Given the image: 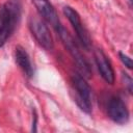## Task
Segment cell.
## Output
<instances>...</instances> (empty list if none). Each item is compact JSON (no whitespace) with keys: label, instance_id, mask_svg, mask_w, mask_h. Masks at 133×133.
<instances>
[{"label":"cell","instance_id":"obj_4","mask_svg":"<svg viewBox=\"0 0 133 133\" xmlns=\"http://www.w3.org/2000/svg\"><path fill=\"white\" fill-rule=\"evenodd\" d=\"M29 28H30L32 35L36 39V42L44 49H46L48 51L53 49L52 35H51L48 27L42 20H39L38 18H35V17H31L29 20Z\"/></svg>","mask_w":133,"mask_h":133},{"label":"cell","instance_id":"obj_1","mask_svg":"<svg viewBox=\"0 0 133 133\" xmlns=\"http://www.w3.org/2000/svg\"><path fill=\"white\" fill-rule=\"evenodd\" d=\"M21 16L19 0H8L0 5V48L14 33Z\"/></svg>","mask_w":133,"mask_h":133},{"label":"cell","instance_id":"obj_10","mask_svg":"<svg viewBox=\"0 0 133 133\" xmlns=\"http://www.w3.org/2000/svg\"><path fill=\"white\" fill-rule=\"evenodd\" d=\"M118 56H119L122 62L125 64V66H127L128 69H132V60H131V58L129 56H127L126 54H124L122 52L118 53Z\"/></svg>","mask_w":133,"mask_h":133},{"label":"cell","instance_id":"obj_8","mask_svg":"<svg viewBox=\"0 0 133 133\" xmlns=\"http://www.w3.org/2000/svg\"><path fill=\"white\" fill-rule=\"evenodd\" d=\"M95 60L98 66V70L100 72V75L102 78L109 84H113L114 82V72L111 66V63L106 56V54L101 50L97 49L95 51Z\"/></svg>","mask_w":133,"mask_h":133},{"label":"cell","instance_id":"obj_12","mask_svg":"<svg viewBox=\"0 0 133 133\" xmlns=\"http://www.w3.org/2000/svg\"><path fill=\"white\" fill-rule=\"evenodd\" d=\"M129 2H130V5H132V0H129Z\"/></svg>","mask_w":133,"mask_h":133},{"label":"cell","instance_id":"obj_7","mask_svg":"<svg viewBox=\"0 0 133 133\" xmlns=\"http://www.w3.org/2000/svg\"><path fill=\"white\" fill-rule=\"evenodd\" d=\"M32 2L39 16L47 23H49L55 30H57L61 26L57 12L49 0H32Z\"/></svg>","mask_w":133,"mask_h":133},{"label":"cell","instance_id":"obj_9","mask_svg":"<svg viewBox=\"0 0 133 133\" xmlns=\"http://www.w3.org/2000/svg\"><path fill=\"white\" fill-rule=\"evenodd\" d=\"M15 58H16V62L18 63V65L22 69V71L30 78L33 76V68L30 61V58L28 56V53L26 52V50L24 48H22L21 46L16 47V51H15Z\"/></svg>","mask_w":133,"mask_h":133},{"label":"cell","instance_id":"obj_5","mask_svg":"<svg viewBox=\"0 0 133 133\" xmlns=\"http://www.w3.org/2000/svg\"><path fill=\"white\" fill-rule=\"evenodd\" d=\"M63 14L65 15L68 20L72 24V26H73L74 30L76 31L77 36H78L79 41L81 42L82 46L86 49H89L90 48V37H89L87 30L82 25V22H81V19L79 17L78 12L74 8H72L71 6H64L63 7Z\"/></svg>","mask_w":133,"mask_h":133},{"label":"cell","instance_id":"obj_6","mask_svg":"<svg viewBox=\"0 0 133 133\" xmlns=\"http://www.w3.org/2000/svg\"><path fill=\"white\" fill-rule=\"evenodd\" d=\"M107 112L109 117L116 124H126L129 119V111L127 106L117 97H112L108 101Z\"/></svg>","mask_w":133,"mask_h":133},{"label":"cell","instance_id":"obj_2","mask_svg":"<svg viewBox=\"0 0 133 133\" xmlns=\"http://www.w3.org/2000/svg\"><path fill=\"white\" fill-rule=\"evenodd\" d=\"M56 31L58 32V34H59V36H60V38H61V41H62L64 47L66 48V50L69 51V53H70V54L72 55V57L74 58V60L76 61L77 65H78V66L80 68V70L82 71L83 75L86 76V77H88V76L90 75V73H91L90 66H89L88 62L86 61V59L84 58V56L81 54V52H80V50L78 49V47H77L76 43L74 42L73 37H72V36L70 35V33L62 27V25H61Z\"/></svg>","mask_w":133,"mask_h":133},{"label":"cell","instance_id":"obj_3","mask_svg":"<svg viewBox=\"0 0 133 133\" xmlns=\"http://www.w3.org/2000/svg\"><path fill=\"white\" fill-rule=\"evenodd\" d=\"M72 83L76 92L75 102L86 113L91 111V89L84 77L80 75H74L72 78Z\"/></svg>","mask_w":133,"mask_h":133},{"label":"cell","instance_id":"obj_11","mask_svg":"<svg viewBox=\"0 0 133 133\" xmlns=\"http://www.w3.org/2000/svg\"><path fill=\"white\" fill-rule=\"evenodd\" d=\"M123 80L125 82V85L127 86L129 92H132V86H133V81L131 79V77L127 74V73H123Z\"/></svg>","mask_w":133,"mask_h":133}]
</instances>
